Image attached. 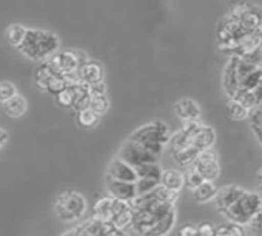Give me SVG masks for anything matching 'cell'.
Returning <instances> with one entry per match:
<instances>
[{"label": "cell", "instance_id": "35", "mask_svg": "<svg viewBox=\"0 0 262 236\" xmlns=\"http://www.w3.org/2000/svg\"><path fill=\"white\" fill-rule=\"evenodd\" d=\"M214 234H216V227L211 222L205 221L198 225V236H214Z\"/></svg>", "mask_w": 262, "mask_h": 236}, {"label": "cell", "instance_id": "5", "mask_svg": "<svg viewBox=\"0 0 262 236\" xmlns=\"http://www.w3.org/2000/svg\"><path fill=\"white\" fill-rule=\"evenodd\" d=\"M50 62L54 67V70L57 71V74L71 76V74H76L79 71V68L88 62V57L83 51L65 50V51H59L57 54H54L50 59Z\"/></svg>", "mask_w": 262, "mask_h": 236}, {"label": "cell", "instance_id": "12", "mask_svg": "<svg viewBox=\"0 0 262 236\" xmlns=\"http://www.w3.org/2000/svg\"><path fill=\"white\" fill-rule=\"evenodd\" d=\"M239 56H231L230 60L225 65L224 76H222V85L225 93L228 94L230 100L236 96L239 90V77H237V63H239Z\"/></svg>", "mask_w": 262, "mask_h": 236}, {"label": "cell", "instance_id": "32", "mask_svg": "<svg viewBox=\"0 0 262 236\" xmlns=\"http://www.w3.org/2000/svg\"><path fill=\"white\" fill-rule=\"evenodd\" d=\"M205 179L202 178V175L194 168V167H190L185 173V185L191 190H196L201 184H204Z\"/></svg>", "mask_w": 262, "mask_h": 236}, {"label": "cell", "instance_id": "16", "mask_svg": "<svg viewBox=\"0 0 262 236\" xmlns=\"http://www.w3.org/2000/svg\"><path fill=\"white\" fill-rule=\"evenodd\" d=\"M2 106H4V113L7 116L13 117V119H17V117H22L27 113L28 102H27V99L22 94H17L13 99H10L8 102L2 103Z\"/></svg>", "mask_w": 262, "mask_h": 236}, {"label": "cell", "instance_id": "27", "mask_svg": "<svg viewBox=\"0 0 262 236\" xmlns=\"http://www.w3.org/2000/svg\"><path fill=\"white\" fill-rule=\"evenodd\" d=\"M70 87V82L67 79V76H62V74H56L47 85V93L50 94H54V96H59L62 91H65L67 88Z\"/></svg>", "mask_w": 262, "mask_h": 236}, {"label": "cell", "instance_id": "39", "mask_svg": "<svg viewBox=\"0 0 262 236\" xmlns=\"http://www.w3.org/2000/svg\"><path fill=\"white\" fill-rule=\"evenodd\" d=\"M251 230L256 233V236H262V218L256 216L253 221H251Z\"/></svg>", "mask_w": 262, "mask_h": 236}, {"label": "cell", "instance_id": "17", "mask_svg": "<svg viewBox=\"0 0 262 236\" xmlns=\"http://www.w3.org/2000/svg\"><path fill=\"white\" fill-rule=\"evenodd\" d=\"M56 74H57V71L54 70V67L51 65L50 60L42 62V63L36 68V71H34V83H36V87H37L39 90L45 91L48 82H50Z\"/></svg>", "mask_w": 262, "mask_h": 236}, {"label": "cell", "instance_id": "45", "mask_svg": "<svg viewBox=\"0 0 262 236\" xmlns=\"http://www.w3.org/2000/svg\"><path fill=\"white\" fill-rule=\"evenodd\" d=\"M256 179H257V187H259V190L262 191V168L257 171V175H256Z\"/></svg>", "mask_w": 262, "mask_h": 236}, {"label": "cell", "instance_id": "1", "mask_svg": "<svg viewBox=\"0 0 262 236\" xmlns=\"http://www.w3.org/2000/svg\"><path fill=\"white\" fill-rule=\"evenodd\" d=\"M59 47L60 40L54 33L39 28H28L27 36L17 51L30 60L47 62L59 53Z\"/></svg>", "mask_w": 262, "mask_h": 236}, {"label": "cell", "instance_id": "37", "mask_svg": "<svg viewBox=\"0 0 262 236\" xmlns=\"http://www.w3.org/2000/svg\"><path fill=\"white\" fill-rule=\"evenodd\" d=\"M88 88H90L91 96H103V94H106V85H105L103 80L102 82H97V83H93Z\"/></svg>", "mask_w": 262, "mask_h": 236}, {"label": "cell", "instance_id": "43", "mask_svg": "<svg viewBox=\"0 0 262 236\" xmlns=\"http://www.w3.org/2000/svg\"><path fill=\"white\" fill-rule=\"evenodd\" d=\"M8 139H10L8 133H7L4 128H0V148H4V147H5V144L8 142Z\"/></svg>", "mask_w": 262, "mask_h": 236}, {"label": "cell", "instance_id": "33", "mask_svg": "<svg viewBox=\"0 0 262 236\" xmlns=\"http://www.w3.org/2000/svg\"><path fill=\"white\" fill-rule=\"evenodd\" d=\"M159 185H161V182H159V181L141 178V179H138V182H136L138 196H141V195H147V193L153 191V190H155L156 187H159Z\"/></svg>", "mask_w": 262, "mask_h": 236}, {"label": "cell", "instance_id": "23", "mask_svg": "<svg viewBox=\"0 0 262 236\" xmlns=\"http://www.w3.org/2000/svg\"><path fill=\"white\" fill-rule=\"evenodd\" d=\"M27 31H28L27 27H24V25H20V24H13V25H10V27L5 30V37H7V40H8V44H10L11 47L19 48L20 44L24 42L25 36H27Z\"/></svg>", "mask_w": 262, "mask_h": 236}, {"label": "cell", "instance_id": "44", "mask_svg": "<svg viewBox=\"0 0 262 236\" xmlns=\"http://www.w3.org/2000/svg\"><path fill=\"white\" fill-rule=\"evenodd\" d=\"M108 236H129V234H128L125 230H117V228H116V230H113Z\"/></svg>", "mask_w": 262, "mask_h": 236}, {"label": "cell", "instance_id": "8", "mask_svg": "<svg viewBox=\"0 0 262 236\" xmlns=\"http://www.w3.org/2000/svg\"><path fill=\"white\" fill-rule=\"evenodd\" d=\"M191 167H194L202 175V178L205 181H210V182H214L217 179L219 173H221L219 158H217V153L213 148H210L207 152H202Z\"/></svg>", "mask_w": 262, "mask_h": 236}, {"label": "cell", "instance_id": "28", "mask_svg": "<svg viewBox=\"0 0 262 236\" xmlns=\"http://www.w3.org/2000/svg\"><path fill=\"white\" fill-rule=\"evenodd\" d=\"M231 100L239 102L241 105H244V106H245L247 110H250V111H253V110L257 106V102H256V97H254L253 91H247V90H242V88L237 90L236 96H234Z\"/></svg>", "mask_w": 262, "mask_h": 236}, {"label": "cell", "instance_id": "15", "mask_svg": "<svg viewBox=\"0 0 262 236\" xmlns=\"http://www.w3.org/2000/svg\"><path fill=\"white\" fill-rule=\"evenodd\" d=\"M214 141H216V132L208 125H202L201 130L194 135V138L191 141V145L202 153V152L210 150L213 147Z\"/></svg>", "mask_w": 262, "mask_h": 236}, {"label": "cell", "instance_id": "40", "mask_svg": "<svg viewBox=\"0 0 262 236\" xmlns=\"http://www.w3.org/2000/svg\"><path fill=\"white\" fill-rule=\"evenodd\" d=\"M60 236H90V234L83 230V227H82V224H80L79 227H76V228H73V230L63 233V234H60Z\"/></svg>", "mask_w": 262, "mask_h": 236}, {"label": "cell", "instance_id": "30", "mask_svg": "<svg viewBox=\"0 0 262 236\" xmlns=\"http://www.w3.org/2000/svg\"><path fill=\"white\" fill-rule=\"evenodd\" d=\"M17 87L10 80H0V103H5L14 96H17Z\"/></svg>", "mask_w": 262, "mask_h": 236}, {"label": "cell", "instance_id": "11", "mask_svg": "<svg viewBox=\"0 0 262 236\" xmlns=\"http://www.w3.org/2000/svg\"><path fill=\"white\" fill-rule=\"evenodd\" d=\"M106 190H108L110 196L120 199V201L131 202L135 198H138L136 184H133V182H123V181H116V179L106 178Z\"/></svg>", "mask_w": 262, "mask_h": 236}, {"label": "cell", "instance_id": "25", "mask_svg": "<svg viewBox=\"0 0 262 236\" xmlns=\"http://www.w3.org/2000/svg\"><path fill=\"white\" fill-rule=\"evenodd\" d=\"M136 173L141 178H145V179H155V181H159L162 179V168L158 165V164H145V165H141L136 168Z\"/></svg>", "mask_w": 262, "mask_h": 236}, {"label": "cell", "instance_id": "18", "mask_svg": "<svg viewBox=\"0 0 262 236\" xmlns=\"http://www.w3.org/2000/svg\"><path fill=\"white\" fill-rule=\"evenodd\" d=\"M161 185H164L168 190L173 191H179L182 190V187L185 185V175L181 173L179 170H165L162 173V179H161Z\"/></svg>", "mask_w": 262, "mask_h": 236}, {"label": "cell", "instance_id": "4", "mask_svg": "<svg viewBox=\"0 0 262 236\" xmlns=\"http://www.w3.org/2000/svg\"><path fill=\"white\" fill-rule=\"evenodd\" d=\"M54 211L57 218L65 222L77 221L86 211V201L77 191H65L56 199Z\"/></svg>", "mask_w": 262, "mask_h": 236}, {"label": "cell", "instance_id": "46", "mask_svg": "<svg viewBox=\"0 0 262 236\" xmlns=\"http://www.w3.org/2000/svg\"><path fill=\"white\" fill-rule=\"evenodd\" d=\"M259 68H260V71H262V60H260V65H259Z\"/></svg>", "mask_w": 262, "mask_h": 236}, {"label": "cell", "instance_id": "26", "mask_svg": "<svg viewBox=\"0 0 262 236\" xmlns=\"http://www.w3.org/2000/svg\"><path fill=\"white\" fill-rule=\"evenodd\" d=\"M250 113H251L250 110H247L244 105H241L236 100H230L228 105H227V114L233 121H244L250 116Z\"/></svg>", "mask_w": 262, "mask_h": 236}, {"label": "cell", "instance_id": "9", "mask_svg": "<svg viewBox=\"0 0 262 236\" xmlns=\"http://www.w3.org/2000/svg\"><path fill=\"white\" fill-rule=\"evenodd\" d=\"M106 178H111L116 181H123V182H133V184H136L139 179L136 168L131 167L126 162H123L119 158H114L110 162V165L106 168Z\"/></svg>", "mask_w": 262, "mask_h": 236}, {"label": "cell", "instance_id": "19", "mask_svg": "<svg viewBox=\"0 0 262 236\" xmlns=\"http://www.w3.org/2000/svg\"><path fill=\"white\" fill-rule=\"evenodd\" d=\"M82 227L90 236H108L113 230H116L111 222H105L96 218L88 219L86 222L82 224Z\"/></svg>", "mask_w": 262, "mask_h": 236}, {"label": "cell", "instance_id": "7", "mask_svg": "<svg viewBox=\"0 0 262 236\" xmlns=\"http://www.w3.org/2000/svg\"><path fill=\"white\" fill-rule=\"evenodd\" d=\"M129 205H131V202H128V201H120V199H116V198L106 195L96 201V204L93 207V218L105 221V222H113V219L119 213L126 210Z\"/></svg>", "mask_w": 262, "mask_h": 236}, {"label": "cell", "instance_id": "13", "mask_svg": "<svg viewBox=\"0 0 262 236\" xmlns=\"http://www.w3.org/2000/svg\"><path fill=\"white\" fill-rule=\"evenodd\" d=\"M77 77L82 83L85 85H93L97 82L103 80V68L99 62L94 60H88L85 65H82L77 71Z\"/></svg>", "mask_w": 262, "mask_h": 236}, {"label": "cell", "instance_id": "47", "mask_svg": "<svg viewBox=\"0 0 262 236\" xmlns=\"http://www.w3.org/2000/svg\"><path fill=\"white\" fill-rule=\"evenodd\" d=\"M260 33H262V24H260Z\"/></svg>", "mask_w": 262, "mask_h": 236}, {"label": "cell", "instance_id": "14", "mask_svg": "<svg viewBox=\"0 0 262 236\" xmlns=\"http://www.w3.org/2000/svg\"><path fill=\"white\" fill-rule=\"evenodd\" d=\"M174 113L182 121H199L201 108L196 100L193 99H181L174 103Z\"/></svg>", "mask_w": 262, "mask_h": 236}, {"label": "cell", "instance_id": "6", "mask_svg": "<svg viewBox=\"0 0 262 236\" xmlns=\"http://www.w3.org/2000/svg\"><path fill=\"white\" fill-rule=\"evenodd\" d=\"M117 158L122 159L123 162L129 164L131 167H135V168L145 165V164H158V156H155L153 153L145 150L142 145L129 141V139L120 147Z\"/></svg>", "mask_w": 262, "mask_h": 236}, {"label": "cell", "instance_id": "24", "mask_svg": "<svg viewBox=\"0 0 262 236\" xmlns=\"http://www.w3.org/2000/svg\"><path fill=\"white\" fill-rule=\"evenodd\" d=\"M99 122H100V116H99L97 113H94L91 108L77 111V124H79L82 128L91 130V128H94Z\"/></svg>", "mask_w": 262, "mask_h": 236}, {"label": "cell", "instance_id": "29", "mask_svg": "<svg viewBox=\"0 0 262 236\" xmlns=\"http://www.w3.org/2000/svg\"><path fill=\"white\" fill-rule=\"evenodd\" d=\"M214 236H245V231H244L242 225L230 222V224L219 225L216 228V234Z\"/></svg>", "mask_w": 262, "mask_h": 236}, {"label": "cell", "instance_id": "31", "mask_svg": "<svg viewBox=\"0 0 262 236\" xmlns=\"http://www.w3.org/2000/svg\"><path fill=\"white\" fill-rule=\"evenodd\" d=\"M90 108L97 113L99 116L105 114L110 108V100L106 97V94L103 96H91V103H90Z\"/></svg>", "mask_w": 262, "mask_h": 236}, {"label": "cell", "instance_id": "38", "mask_svg": "<svg viewBox=\"0 0 262 236\" xmlns=\"http://www.w3.org/2000/svg\"><path fill=\"white\" fill-rule=\"evenodd\" d=\"M179 236H198V227L193 224H184L179 228Z\"/></svg>", "mask_w": 262, "mask_h": 236}, {"label": "cell", "instance_id": "21", "mask_svg": "<svg viewBox=\"0 0 262 236\" xmlns=\"http://www.w3.org/2000/svg\"><path fill=\"white\" fill-rule=\"evenodd\" d=\"M217 187L214 185V182H210V181H205L204 184H201L196 190H193V198L196 202L199 204H205V202H210L211 199L216 198L217 195Z\"/></svg>", "mask_w": 262, "mask_h": 236}, {"label": "cell", "instance_id": "42", "mask_svg": "<svg viewBox=\"0 0 262 236\" xmlns=\"http://www.w3.org/2000/svg\"><path fill=\"white\" fill-rule=\"evenodd\" d=\"M251 130H253V133H254V136H256V139H257V142L262 145V127H259V125H254V124H251Z\"/></svg>", "mask_w": 262, "mask_h": 236}, {"label": "cell", "instance_id": "20", "mask_svg": "<svg viewBox=\"0 0 262 236\" xmlns=\"http://www.w3.org/2000/svg\"><path fill=\"white\" fill-rule=\"evenodd\" d=\"M73 90H74V110L76 111H82V110H86L90 108V103H91V93H90V88L88 85L79 82L76 85H73Z\"/></svg>", "mask_w": 262, "mask_h": 236}, {"label": "cell", "instance_id": "34", "mask_svg": "<svg viewBox=\"0 0 262 236\" xmlns=\"http://www.w3.org/2000/svg\"><path fill=\"white\" fill-rule=\"evenodd\" d=\"M56 97H57L59 105H62V106H74V90H73V87H68L65 91H62Z\"/></svg>", "mask_w": 262, "mask_h": 236}, {"label": "cell", "instance_id": "2", "mask_svg": "<svg viewBox=\"0 0 262 236\" xmlns=\"http://www.w3.org/2000/svg\"><path fill=\"white\" fill-rule=\"evenodd\" d=\"M170 139H171V132L168 125L161 121L145 124L129 136V141L142 145L155 156H159L162 153L164 147L168 145Z\"/></svg>", "mask_w": 262, "mask_h": 236}, {"label": "cell", "instance_id": "36", "mask_svg": "<svg viewBox=\"0 0 262 236\" xmlns=\"http://www.w3.org/2000/svg\"><path fill=\"white\" fill-rule=\"evenodd\" d=\"M250 121H251V124L262 127V103L250 113Z\"/></svg>", "mask_w": 262, "mask_h": 236}, {"label": "cell", "instance_id": "3", "mask_svg": "<svg viewBox=\"0 0 262 236\" xmlns=\"http://www.w3.org/2000/svg\"><path fill=\"white\" fill-rule=\"evenodd\" d=\"M260 210H262V196H260V193L245 191L241 196V199L236 204H233L222 214L225 218H228L234 224L247 225V224H251V221L260 213Z\"/></svg>", "mask_w": 262, "mask_h": 236}, {"label": "cell", "instance_id": "10", "mask_svg": "<svg viewBox=\"0 0 262 236\" xmlns=\"http://www.w3.org/2000/svg\"><path fill=\"white\" fill-rule=\"evenodd\" d=\"M245 191H247V190H244L242 187L234 185V184L225 185V187L219 188V190H217V195H216V198H214V202H216L217 210H219L221 213L227 211L233 204H236V202L241 199V196H242Z\"/></svg>", "mask_w": 262, "mask_h": 236}, {"label": "cell", "instance_id": "41", "mask_svg": "<svg viewBox=\"0 0 262 236\" xmlns=\"http://www.w3.org/2000/svg\"><path fill=\"white\" fill-rule=\"evenodd\" d=\"M253 94H254V97H256V102H257V106L262 103V80H260V83L253 90Z\"/></svg>", "mask_w": 262, "mask_h": 236}, {"label": "cell", "instance_id": "22", "mask_svg": "<svg viewBox=\"0 0 262 236\" xmlns=\"http://www.w3.org/2000/svg\"><path fill=\"white\" fill-rule=\"evenodd\" d=\"M174 224H176V208L171 210L164 219H161L151 230L147 236H167L173 228H174Z\"/></svg>", "mask_w": 262, "mask_h": 236}]
</instances>
